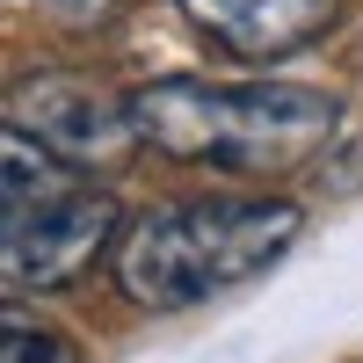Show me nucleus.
Instances as JSON below:
<instances>
[{
	"mask_svg": "<svg viewBox=\"0 0 363 363\" xmlns=\"http://www.w3.org/2000/svg\"><path fill=\"white\" fill-rule=\"evenodd\" d=\"M298 225L306 211L291 196H182L131 218L116 240V284L145 313H182L269 277L291 255Z\"/></svg>",
	"mask_w": 363,
	"mask_h": 363,
	"instance_id": "2",
	"label": "nucleus"
},
{
	"mask_svg": "<svg viewBox=\"0 0 363 363\" xmlns=\"http://www.w3.org/2000/svg\"><path fill=\"white\" fill-rule=\"evenodd\" d=\"M0 363H80V342L58 335L51 320H29L22 306H8V327H0Z\"/></svg>",
	"mask_w": 363,
	"mask_h": 363,
	"instance_id": "6",
	"label": "nucleus"
},
{
	"mask_svg": "<svg viewBox=\"0 0 363 363\" xmlns=\"http://www.w3.org/2000/svg\"><path fill=\"white\" fill-rule=\"evenodd\" d=\"M8 124L44 138L58 160L73 167H95L116 160L124 145H138L131 131V95H109V87L80 80V73H44V80H22L15 102H8Z\"/></svg>",
	"mask_w": 363,
	"mask_h": 363,
	"instance_id": "4",
	"label": "nucleus"
},
{
	"mask_svg": "<svg viewBox=\"0 0 363 363\" xmlns=\"http://www.w3.org/2000/svg\"><path fill=\"white\" fill-rule=\"evenodd\" d=\"M320 189H335V196H356V189H363V131L342 138L335 153L320 160Z\"/></svg>",
	"mask_w": 363,
	"mask_h": 363,
	"instance_id": "7",
	"label": "nucleus"
},
{
	"mask_svg": "<svg viewBox=\"0 0 363 363\" xmlns=\"http://www.w3.org/2000/svg\"><path fill=\"white\" fill-rule=\"evenodd\" d=\"M342 102L298 80H145L131 87V131L167 160L225 167V174H284L327 153Z\"/></svg>",
	"mask_w": 363,
	"mask_h": 363,
	"instance_id": "1",
	"label": "nucleus"
},
{
	"mask_svg": "<svg viewBox=\"0 0 363 363\" xmlns=\"http://www.w3.org/2000/svg\"><path fill=\"white\" fill-rule=\"evenodd\" d=\"M124 233L116 218V196L95 189V182H73L44 203H22L0 218V284L8 298H44V291H66L73 277H87L109 240Z\"/></svg>",
	"mask_w": 363,
	"mask_h": 363,
	"instance_id": "3",
	"label": "nucleus"
},
{
	"mask_svg": "<svg viewBox=\"0 0 363 363\" xmlns=\"http://www.w3.org/2000/svg\"><path fill=\"white\" fill-rule=\"evenodd\" d=\"M196 29H211L225 51H247V58H269V51H291L306 44L313 29L327 22L335 0H174Z\"/></svg>",
	"mask_w": 363,
	"mask_h": 363,
	"instance_id": "5",
	"label": "nucleus"
}]
</instances>
